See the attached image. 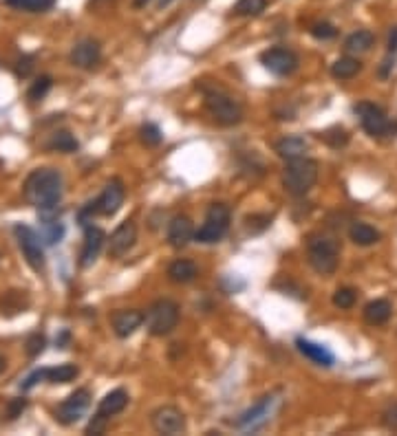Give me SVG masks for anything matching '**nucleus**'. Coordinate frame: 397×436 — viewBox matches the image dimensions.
<instances>
[{
    "label": "nucleus",
    "mask_w": 397,
    "mask_h": 436,
    "mask_svg": "<svg viewBox=\"0 0 397 436\" xmlns=\"http://www.w3.org/2000/svg\"><path fill=\"white\" fill-rule=\"evenodd\" d=\"M62 192H65V181H62V174L54 168L34 170L23 185L25 200L38 211L58 209L62 200Z\"/></svg>",
    "instance_id": "nucleus-1"
},
{
    "label": "nucleus",
    "mask_w": 397,
    "mask_h": 436,
    "mask_svg": "<svg viewBox=\"0 0 397 436\" xmlns=\"http://www.w3.org/2000/svg\"><path fill=\"white\" fill-rule=\"evenodd\" d=\"M307 260L316 273L331 275L338 269V260H340L338 240L325 236V233H311L307 238Z\"/></svg>",
    "instance_id": "nucleus-2"
},
{
    "label": "nucleus",
    "mask_w": 397,
    "mask_h": 436,
    "mask_svg": "<svg viewBox=\"0 0 397 436\" xmlns=\"http://www.w3.org/2000/svg\"><path fill=\"white\" fill-rule=\"evenodd\" d=\"M318 181V161L298 157L287 161L283 170V185L291 196H305Z\"/></svg>",
    "instance_id": "nucleus-3"
},
{
    "label": "nucleus",
    "mask_w": 397,
    "mask_h": 436,
    "mask_svg": "<svg viewBox=\"0 0 397 436\" xmlns=\"http://www.w3.org/2000/svg\"><path fill=\"white\" fill-rule=\"evenodd\" d=\"M179 317H181L179 304L163 297V300H157L148 306V311L144 315V324L152 337H163L174 331L177 324H179Z\"/></svg>",
    "instance_id": "nucleus-4"
},
{
    "label": "nucleus",
    "mask_w": 397,
    "mask_h": 436,
    "mask_svg": "<svg viewBox=\"0 0 397 436\" xmlns=\"http://www.w3.org/2000/svg\"><path fill=\"white\" fill-rule=\"evenodd\" d=\"M205 111L218 126H236L243 122V106L218 89L205 93Z\"/></svg>",
    "instance_id": "nucleus-5"
},
{
    "label": "nucleus",
    "mask_w": 397,
    "mask_h": 436,
    "mask_svg": "<svg viewBox=\"0 0 397 436\" xmlns=\"http://www.w3.org/2000/svg\"><path fill=\"white\" fill-rule=\"evenodd\" d=\"M229 220H232V214H229V207L223 203H212L205 211V220L203 225L194 231V240L203 242V244H212L221 240L227 229H229Z\"/></svg>",
    "instance_id": "nucleus-6"
},
{
    "label": "nucleus",
    "mask_w": 397,
    "mask_h": 436,
    "mask_svg": "<svg viewBox=\"0 0 397 436\" xmlns=\"http://www.w3.org/2000/svg\"><path fill=\"white\" fill-rule=\"evenodd\" d=\"M16 238H18V247L23 251V256L27 260V264L36 273L45 271V249H43V238H40V233H36L29 225H16Z\"/></svg>",
    "instance_id": "nucleus-7"
},
{
    "label": "nucleus",
    "mask_w": 397,
    "mask_h": 436,
    "mask_svg": "<svg viewBox=\"0 0 397 436\" xmlns=\"http://www.w3.org/2000/svg\"><path fill=\"white\" fill-rule=\"evenodd\" d=\"M124 198H126V187L120 179H111L106 187L102 190V194L98 196L95 203H89L93 216H115L124 205Z\"/></svg>",
    "instance_id": "nucleus-8"
},
{
    "label": "nucleus",
    "mask_w": 397,
    "mask_h": 436,
    "mask_svg": "<svg viewBox=\"0 0 397 436\" xmlns=\"http://www.w3.org/2000/svg\"><path fill=\"white\" fill-rule=\"evenodd\" d=\"M355 115L360 117L362 128L367 130L371 137H384L393 130L391 119L386 117V113L380 108V106H375V104H369V102L358 104L355 106Z\"/></svg>",
    "instance_id": "nucleus-9"
},
{
    "label": "nucleus",
    "mask_w": 397,
    "mask_h": 436,
    "mask_svg": "<svg viewBox=\"0 0 397 436\" xmlns=\"http://www.w3.org/2000/svg\"><path fill=\"white\" fill-rule=\"evenodd\" d=\"M91 406V390L89 388H80L76 390L73 395H69L65 401L60 403L58 410H56V419L62 425H73L78 423L82 417H84V412Z\"/></svg>",
    "instance_id": "nucleus-10"
},
{
    "label": "nucleus",
    "mask_w": 397,
    "mask_h": 436,
    "mask_svg": "<svg viewBox=\"0 0 397 436\" xmlns=\"http://www.w3.org/2000/svg\"><path fill=\"white\" fill-rule=\"evenodd\" d=\"M150 423L157 434L177 436L185 432V414L177 406H159L150 414Z\"/></svg>",
    "instance_id": "nucleus-11"
},
{
    "label": "nucleus",
    "mask_w": 397,
    "mask_h": 436,
    "mask_svg": "<svg viewBox=\"0 0 397 436\" xmlns=\"http://www.w3.org/2000/svg\"><path fill=\"white\" fill-rule=\"evenodd\" d=\"M260 62L269 73H274L278 78H287L298 69V56L287 47L267 49L265 53H260Z\"/></svg>",
    "instance_id": "nucleus-12"
},
{
    "label": "nucleus",
    "mask_w": 397,
    "mask_h": 436,
    "mask_svg": "<svg viewBox=\"0 0 397 436\" xmlns=\"http://www.w3.org/2000/svg\"><path fill=\"white\" fill-rule=\"evenodd\" d=\"M276 406V397L274 395H267L260 399L256 406H252L247 412L241 414V419L236 421V428L243 430V432H254L258 430L260 425H265L271 419V412H274Z\"/></svg>",
    "instance_id": "nucleus-13"
},
{
    "label": "nucleus",
    "mask_w": 397,
    "mask_h": 436,
    "mask_svg": "<svg viewBox=\"0 0 397 436\" xmlns=\"http://www.w3.org/2000/svg\"><path fill=\"white\" fill-rule=\"evenodd\" d=\"M135 242H137V225H135V220L120 222V225L115 227V231L111 233L109 256H113V258L126 256V253L135 247Z\"/></svg>",
    "instance_id": "nucleus-14"
},
{
    "label": "nucleus",
    "mask_w": 397,
    "mask_h": 436,
    "mask_svg": "<svg viewBox=\"0 0 397 436\" xmlns=\"http://www.w3.org/2000/svg\"><path fill=\"white\" fill-rule=\"evenodd\" d=\"M100 60H102L100 42L93 40V38L80 40L78 45L71 49V65L78 67V69L91 71V69H95L100 65Z\"/></svg>",
    "instance_id": "nucleus-15"
},
{
    "label": "nucleus",
    "mask_w": 397,
    "mask_h": 436,
    "mask_svg": "<svg viewBox=\"0 0 397 436\" xmlns=\"http://www.w3.org/2000/svg\"><path fill=\"white\" fill-rule=\"evenodd\" d=\"M104 240H106V233H104L100 227L87 225V231H84V244H82V251H80V267H82V269H89L91 264L98 260L100 251H102V247H104Z\"/></svg>",
    "instance_id": "nucleus-16"
},
{
    "label": "nucleus",
    "mask_w": 397,
    "mask_h": 436,
    "mask_svg": "<svg viewBox=\"0 0 397 436\" xmlns=\"http://www.w3.org/2000/svg\"><path fill=\"white\" fill-rule=\"evenodd\" d=\"M166 238H168V244L172 249H183L188 242L194 238V225L192 220L183 216V214H177L170 218L168 222V231H166Z\"/></svg>",
    "instance_id": "nucleus-17"
},
{
    "label": "nucleus",
    "mask_w": 397,
    "mask_h": 436,
    "mask_svg": "<svg viewBox=\"0 0 397 436\" xmlns=\"http://www.w3.org/2000/svg\"><path fill=\"white\" fill-rule=\"evenodd\" d=\"M141 324H144V315L139 311H135V308H122V311H115L111 315L113 333L117 335L120 339L131 337Z\"/></svg>",
    "instance_id": "nucleus-18"
},
{
    "label": "nucleus",
    "mask_w": 397,
    "mask_h": 436,
    "mask_svg": "<svg viewBox=\"0 0 397 436\" xmlns=\"http://www.w3.org/2000/svg\"><path fill=\"white\" fill-rule=\"evenodd\" d=\"M40 214V238H43L47 244H56L60 242V238L65 236V227L58 220V209H47V211H38Z\"/></svg>",
    "instance_id": "nucleus-19"
},
{
    "label": "nucleus",
    "mask_w": 397,
    "mask_h": 436,
    "mask_svg": "<svg viewBox=\"0 0 397 436\" xmlns=\"http://www.w3.org/2000/svg\"><path fill=\"white\" fill-rule=\"evenodd\" d=\"M126 406H128V392L124 388H117V390H111L109 395L100 401L98 412L102 414V417L111 419V417H115V414L126 410Z\"/></svg>",
    "instance_id": "nucleus-20"
},
{
    "label": "nucleus",
    "mask_w": 397,
    "mask_h": 436,
    "mask_svg": "<svg viewBox=\"0 0 397 436\" xmlns=\"http://www.w3.org/2000/svg\"><path fill=\"white\" fill-rule=\"evenodd\" d=\"M276 154L280 159H285V161H291V159H298V157H305L307 152V141L302 139V137L298 135H289V137H283L280 141H276Z\"/></svg>",
    "instance_id": "nucleus-21"
},
{
    "label": "nucleus",
    "mask_w": 397,
    "mask_h": 436,
    "mask_svg": "<svg viewBox=\"0 0 397 436\" xmlns=\"http://www.w3.org/2000/svg\"><path fill=\"white\" fill-rule=\"evenodd\" d=\"M296 346H298V350H300L302 355L313 361V364L327 366V368L333 364V355H331L329 350H327L325 346H322V344H313V342H309V339L298 337V339H296Z\"/></svg>",
    "instance_id": "nucleus-22"
},
{
    "label": "nucleus",
    "mask_w": 397,
    "mask_h": 436,
    "mask_svg": "<svg viewBox=\"0 0 397 436\" xmlns=\"http://www.w3.org/2000/svg\"><path fill=\"white\" fill-rule=\"evenodd\" d=\"M393 315V306L389 300H373L364 306V320L371 326H382L391 320Z\"/></svg>",
    "instance_id": "nucleus-23"
},
{
    "label": "nucleus",
    "mask_w": 397,
    "mask_h": 436,
    "mask_svg": "<svg viewBox=\"0 0 397 436\" xmlns=\"http://www.w3.org/2000/svg\"><path fill=\"white\" fill-rule=\"evenodd\" d=\"M196 275H198L196 264L192 260H185V258L174 260L168 267V278L174 284H190L192 280H196Z\"/></svg>",
    "instance_id": "nucleus-24"
},
{
    "label": "nucleus",
    "mask_w": 397,
    "mask_h": 436,
    "mask_svg": "<svg viewBox=\"0 0 397 436\" xmlns=\"http://www.w3.org/2000/svg\"><path fill=\"white\" fill-rule=\"evenodd\" d=\"M29 306L27 291H7L0 297V313L3 315H16L20 311H25Z\"/></svg>",
    "instance_id": "nucleus-25"
},
{
    "label": "nucleus",
    "mask_w": 397,
    "mask_h": 436,
    "mask_svg": "<svg viewBox=\"0 0 397 436\" xmlns=\"http://www.w3.org/2000/svg\"><path fill=\"white\" fill-rule=\"evenodd\" d=\"M362 71V65L358 58L353 56H342L340 60H336L331 65V76L336 80H351Z\"/></svg>",
    "instance_id": "nucleus-26"
},
{
    "label": "nucleus",
    "mask_w": 397,
    "mask_h": 436,
    "mask_svg": "<svg viewBox=\"0 0 397 436\" xmlns=\"http://www.w3.org/2000/svg\"><path fill=\"white\" fill-rule=\"evenodd\" d=\"M58 0H5L7 7L25 14H47L56 7Z\"/></svg>",
    "instance_id": "nucleus-27"
},
{
    "label": "nucleus",
    "mask_w": 397,
    "mask_h": 436,
    "mask_svg": "<svg viewBox=\"0 0 397 436\" xmlns=\"http://www.w3.org/2000/svg\"><path fill=\"white\" fill-rule=\"evenodd\" d=\"M349 238L355 244H360V247H369V244H375L380 240V231L367 225V222H353L349 229Z\"/></svg>",
    "instance_id": "nucleus-28"
},
{
    "label": "nucleus",
    "mask_w": 397,
    "mask_h": 436,
    "mask_svg": "<svg viewBox=\"0 0 397 436\" xmlns=\"http://www.w3.org/2000/svg\"><path fill=\"white\" fill-rule=\"evenodd\" d=\"M375 42V36L371 34V31L367 29H358L353 31V34L347 38V42H344V49H347V53H367Z\"/></svg>",
    "instance_id": "nucleus-29"
},
{
    "label": "nucleus",
    "mask_w": 397,
    "mask_h": 436,
    "mask_svg": "<svg viewBox=\"0 0 397 436\" xmlns=\"http://www.w3.org/2000/svg\"><path fill=\"white\" fill-rule=\"evenodd\" d=\"M80 375V368L76 364H62L58 368H45V381L49 384H69Z\"/></svg>",
    "instance_id": "nucleus-30"
},
{
    "label": "nucleus",
    "mask_w": 397,
    "mask_h": 436,
    "mask_svg": "<svg viewBox=\"0 0 397 436\" xmlns=\"http://www.w3.org/2000/svg\"><path fill=\"white\" fill-rule=\"evenodd\" d=\"M47 148H49V150H58V152H67L69 154V152H76L80 148V144H78V139L71 133L58 130V133H54V137H51V141L47 144Z\"/></svg>",
    "instance_id": "nucleus-31"
},
{
    "label": "nucleus",
    "mask_w": 397,
    "mask_h": 436,
    "mask_svg": "<svg viewBox=\"0 0 397 436\" xmlns=\"http://www.w3.org/2000/svg\"><path fill=\"white\" fill-rule=\"evenodd\" d=\"M322 141H325L327 146L331 148H344L349 144V133L340 128V126H333V128H327L325 133H320L318 135Z\"/></svg>",
    "instance_id": "nucleus-32"
},
{
    "label": "nucleus",
    "mask_w": 397,
    "mask_h": 436,
    "mask_svg": "<svg viewBox=\"0 0 397 436\" xmlns=\"http://www.w3.org/2000/svg\"><path fill=\"white\" fill-rule=\"evenodd\" d=\"M267 0H238L232 12L236 16H260L265 12Z\"/></svg>",
    "instance_id": "nucleus-33"
},
{
    "label": "nucleus",
    "mask_w": 397,
    "mask_h": 436,
    "mask_svg": "<svg viewBox=\"0 0 397 436\" xmlns=\"http://www.w3.org/2000/svg\"><path fill=\"white\" fill-rule=\"evenodd\" d=\"M161 139H163V135H161L159 126H157V124H144L141 128H139V141H141L146 148L159 146Z\"/></svg>",
    "instance_id": "nucleus-34"
},
{
    "label": "nucleus",
    "mask_w": 397,
    "mask_h": 436,
    "mask_svg": "<svg viewBox=\"0 0 397 436\" xmlns=\"http://www.w3.org/2000/svg\"><path fill=\"white\" fill-rule=\"evenodd\" d=\"M355 300H358V291L351 289V286H342L336 293H333V306L342 308V311H347V308H353Z\"/></svg>",
    "instance_id": "nucleus-35"
},
{
    "label": "nucleus",
    "mask_w": 397,
    "mask_h": 436,
    "mask_svg": "<svg viewBox=\"0 0 397 436\" xmlns=\"http://www.w3.org/2000/svg\"><path fill=\"white\" fill-rule=\"evenodd\" d=\"M51 87H54V80H51L49 76H43V78H38L34 84H31V89H29V100L31 102H40V100H45L47 97V93L51 91Z\"/></svg>",
    "instance_id": "nucleus-36"
},
{
    "label": "nucleus",
    "mask_w": 397,
    "mask_h": 436,
    "mask_svg": "<svg viewBox=\"0 0 397 436\" xmlns=\"http://www.w3.org/2000/svg\"><path fill=\"white\" fill-rule=\"evenodd\" d=\"M45 346H47V339H45L43 333L29 335V339H27V355H29L31 359H36V357L45 350Z\"/></svg>",
    "instance_id": "nucleus-37"
},
{
    "label": "nucleus",
    "mask_w": 397,
    "mask_h": 436,
    "mask_svg": "<svg viewBox=\"0 0 397 436\" xmlns=\"http://www.w3.org/2000/svg\"><path fill=\"white\" fill-rule=\"evenodd\" d=\"M27 410V399L20 397V399H12L7 403L5 408V419L7 421H16L18 417H23V412Z\"/></svg>",
    "instance_id": "nucleus-38"
},
{
    "label": "nucleus",
    "mask_w": 397,
    "mask_h": 436,
    "mask_svg": "<svg viewBox=\"0 0 397 436\" xmlns=\"http://www.w3.org/2000/svg\"><path fill=\"white\" fill-rule=\"evenodd\" d=\"M311 36L316 40H331V38L338 36V29L331 23H316L311 27Z\"/></svg>",
    "instance_id": "nucleus-39"
},
{
    "label": "nucleus",
    "mask_w": 397,
    "mask_h": 436,
    "mask_svg": "<svg viewBox=\"0 0 397 436\" xmlns=\"http://www.w3.org/2000/svg\"><path fill=\"white\" fill-rule=\"evenodd\" d=\"M382 425L389 432H397V401H391L382 412Z\"/></svg>",
    "instance_id": "nucleus-40"
},
{
    "label": "nucleus",
    "mask_w": 397,
    "mask_h": 436,
    "mask_svg": "<svg viewBox=\"0 0 397 436\" xmlns=\"http://www.w3.org/2000/svg\"><path fill=\"white\" fill-rule=\"evenodd\" d=\"M106 425H109V419L106 417H102L100 412H95L91 417V421H89V425H87V434H104L106 432Z\"/></svg>",
    "instance_id": "nucleus-41"
},
{
    "label": "nucleus",
    "mask_w": 397,
    "mask_h": 436,
    "mask_svg": "<svg viewBox=\"0 0 397 436\" xmlns=\"http://www.w3.org/2000/svg\"><path fill=\"white\" fill-rule=\"evenodd\" d=\"M31 71H34V56H23L16 62V76L20 80H25L31 76Z\"/></svg>",
    "instance_id": "nucleus-42"
},
{
    "label": "nucleus",
    "mask_w": 397,
    "mask_h": 436,
    "mask_svg": "<svg viewBox=\"0 0 397 436\" xmlns=\"http://www.w3.org/2000/svg\"><path fill=\"white\" fill-rule=\"evenodd\" d=\"M38 381H45V368H43V370H36L34 375H29V377L23 381V384H20V388H23V390H31V388H34V386L38 384Z\"/></svg>",
    "instance_id": "nucleus-43"
},
{
    "label": "nucleus",
    "mask_w": 397,
    "mask_h": 436,
    "mask_svg": "<svg viewBox=\"0 0 397 436\" xmlns=\"http://www.w3.org/2000/svg\"><path fill=\"white\" fill-rule=\"evenodd\" d=\"M395 51H397V27H393L391 38H389V53H393V56H395Z\"/></svg>",
    "instance_id": "nucleus-44"
},
{
    "label": "nucleus",
    "mask_w": 397,
    "mask_h": 436,
    "mask_svg": "<svg viewBox=\"0 0 397 436\" xmlns=\"http://www.w3.org/2000/svg\"><path fill=\"white\" fill-rule=\"evenodd\" d=\"M174 3V0H157V7L159 9H166V7H170Z\"/></svg>",
    "instance_id": "nucleus-45"
},
{
    "label": "nucleus",
    "mask_w": 397,
    "mask_h": 436,
    "mask_svg": "<svg viewBox=\"0 0 397 436\" xmlns=\"http://www.w3.org/2000/svg\"><path fill=\"white\" fill-rule=\"evenodd\" d=\"M148 3H150V0H135L133 5L137 7V9H141V7H146V5H148Z\"/></svg>",
    "instance_id": "nucleus-46"
},
{
    "label": "nucleus",
    "mask_w": 397,
    "mask_h": 436,
    "mask_svg": "<svg viewBox=\"0 0 397 436\" xmlns=\"http://www.w3.org/2000/svg\"><path fill=\"white\" fill-rule=\"evenodd\" d=\"M5 368H7V361H5V357H3V355H0V375H3V372H5Z\"/></svg>",
    "instance_id": "nucleus-47"
}]
</instances>
